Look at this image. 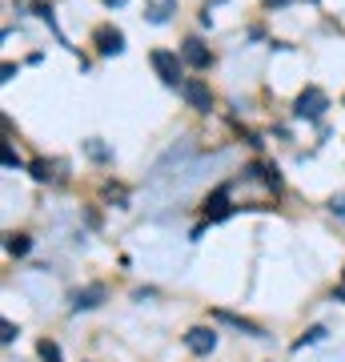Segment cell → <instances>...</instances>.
I'll return each mask as SVG.
<instances>
[{"label": "cell", "mask_w": 345, "mask_h": 362, "mask_svg": "<svg viewBox=\"0 0 345 362\" xmlns=\"http://www.w3.org/2000/svg\"><path fill=\"white\" fill-rule=\"evenodd\" d=\"M329 214H337V218H345V194H337L329 202Z\"/></svg>", "instance_id": "cell-18"}, {"label": "cell", "mask_w": 345, "mask_h": 362, "mask_svg": "<svg viewBox=\"0 0 345 362\" xmlns=\"http://www.w3.org/2000/svg\"><path fill=\"white\" fill-rule=\"evenodd\" d=\"M325 109H329V97H325L317 85H305V89L297 93V101H293V113L305 117V121H317Z\"/></svg>", "instance_id": "cell-1"}, {"label": "cell", "mask_w": 345, "mask_h": 362, "mask_svg": "<svg viewBox=\"0 0 345 362\" xmlns=\"http://www.w3.org/2000/svg\"><path fill=\"white\" fill-rule=\"evenodd\" d=\"M173 13H177V0H149V8H145L149 25H165Z\"/></svg>", "instance_id": "cell-9"}, {"label": "cell", "mask_w": 345, "mask_h": 362, "mask_svg": "<svg viewBox=\"0 0 345 362\" xmlns=\"http://www.w3.org/2000/svg\"><path fill=\"white\" fill-rule=\"evenodd\" d=\"M261 181H265L269 189H282V173H277L273 165H261Z\"/></svg>", "instance_id": "cell-13"}, {"label": "cell", "mask_w": 345, "mask_h": 362, "mask_svg": "<svg viewBox=\"0 0 345 362\" xmlns=\"http://www.w3.org/2000/svg\"><path fill=\"white\" fill-rule=\"evenodd\" d=\"M317 342H325V326H309L305 334L293 342V350H305V346H317Z\"/></svg>", "instance_id": "cell-12"}, {"label": "cell", "mask_w": 345, "mask_h": 362, "mask_svg": "<svg viewBox=\"0 0 345 362\" xmlns=\"http://www.w3.org/2000/svg\"><path fill=\"white\" fill-rule=\"evenodd\" d=\"M181 97H185L197 113H209V109H213V93H209V85H205V81H197V77L181 85Z\"/></svg>", "instance_id": "cell-3"}, {"label": "cell", "mask_w": 345, "mask_h": 362, "mask_svg": "<svg viewBox=\"0 0 345 362\" xmlns=\"http://www.w3.org/2000/svg\"><path fill=\"white\" fill-rule=\"evenodd\" d=\"M265 4H285V0H265Z\"/></svg>", "instance_id": "cell-21"}, {"label": "cell", "mask_w": 345, "mask_h": 362, "mask_svg": "<svg viewBox=\"0 0 345 362\" xmlns=\"http://www.w3.org/2000/svg\"><path fill=\"white\" fill-rule=\"evenodd\" d=\"M28 169H32V177H37V181H49V177H52L49 161H32V165H28Z\"/></svg>", "instance_id": "cell-16"}, {"label": "cell", "mask_w": 345, "mask_h": 362, "mask_svg": "<svg viewBox=\"0 0 345 362\" xmlns=\"http://www.w3.org/2000/svg\"><path fill=\"white\" fill-rule=\"evenodd\" d=\"M185 346H189L193 354H213V350H217V330H213V326H193L189 334H185Z\"/></svg>", "instance_id": "cell-4"}, {"label": "cell", "mask_w": 345, "mask_h": 362, "mask_svg": "<svg viewBox=\"0 0 345 362\" xmlns=\"http://www.w3.org/2000/svg\"><path fill=\"white\" fill-rule=\"evenodd\" d=\"M97 52L101 57H116V52H125V33L121 28H97Z\"/></svg>", "instance_id": "cell-6"}, {"label": "cell", "mask_w": 345, "mask_h": 362, "mask_svg": "<svg viewBox=\"0 0 345 362\" xmlns=\"http://www.w3.org/2000/svg\"><path fill=\"white\" fill-rule=\"evenodd\" d=\"M181 57H185V65H193V69H209V61H213L209 49H205L197 37H189L185 45H181Z\"/></svg>", "instance_id": "cell-7"}, {"label": "cell", "mask_w": 345, "mask_h": 362, "mask_svg": "<svg viewBox=\"0 0 345 362\" xmlns=\"http://www.w3.org/2000/svg\"><path fill=\"white\" fill-rule=\"evenodd\" d=\"M149 61H153L157 77L165 81L169 89H177V85H185V81H181V61H185V57H177V52H169V49H157L153 57H149Z\"/></svg>", "instance_id": "cell-2"}, {"label": "cell", "mask_w": 345, "mask_h": 362, "mask_svg": "<svg viewBox=\"0 0 345 362\" xmlns=\"http://www.w3.org/2000/svg\"><path fill=\"white\" fill-rule=\"evenodd\" d=\"M40 358H44V362H61V350H56V342H49V338H44V342H40Z\"/></svg>", "instance_id": "cell-14"}, {"label": "cell", "mask_w": 345, "mask_h": 362, "mask_svg": "<svg viewBox=\"0 0 345 362\" xmlns=\"http://www.w3.org/2000/svg\"><path fill=\"white\" fill-rule=\"evenodd\" d=\"M16 165H20V161H16V153L4 145V169H16Z\"/></svg>", "instance_id": "cell-19"}, {"label": "cell", "mask_w": 345, "mask_h": 362, "mask_svg": "<svg viewBox=\"0 0 345 362\" xmlns=\"http://www.w3.org/2000/svg\"><path fill=\"white\" fill-rule=\"evenodd\" d=\"M4 250H8L13 258H25L28 250H32V238H28V233H8V242H4Z\"/></svg>", "instance_id": "cell-11"}, {"label": "cell", "mask_w": 345, "mask_h": 362, "mask_svg": "<svg viewBox=\"0 0 345 362\" xmlns=\"http://www.w3.org/2000/svg\"><path fill=\"white\" fill-rule=\"evenodd\" d=\"M104 302V286L101 282H92V286H85V290H77V298H73V310H97Z\"/></svg>", "instance_id": "cell-8"}, {"label": "cell", "mask_w": 345, "mask_h": 362, "mask_svg": "<svg viewBox=\"0 0 345 362\" xmlns=\"http://www.w3.org/2000/svg\"><path fill=\"white\" fill-rule=\"evenodd\" d=\"M217 318L221 322H229V326H237V330H245V334H253V338H265V330L257 322H245V318H237V314H225V310H217Z\"/></svg>", "instance_id": "cell-10"}, {"label": "cell", "mask_w": 345, "mask_h": 362, "mask_svg": "<svg viewBox=\"0 0 345 362\" xmlns=\"http://www.w3.org/2000/svg\"><path fill=\"white\" fill-rule=\"evenodd\" d=\"M104 4H109V8H121V4H128V0H104Z\"/></svg>", "instance_id": "cell-20"}, {"label": "cell", "mask_w": 345, "mask_h": 362, "mask_svg": "<svg viewBox=\"0 0 345 362\" xmlns=\"http://www.w3.org/2000/svg\"><path fill=\"white\" fill-rule=\"evenodd\" d=\"M16 334H20V330H16L13 322H4V326H0V338H4V346H13V342H16Z\"/></svg>", "instance_id": "cell-17"}, {"label": "cell", "mask_w": 345, "mask_h": 362, "mask_svg": "<svg viewBox=\"0 0 345 362\" xmlns=\"http://www.w3.org/2000/svg\"><path fill=\"white\" fill-rule=\"evenodd\" d=\"M233 214L229 206V185H221V189H213V194L205 197V218L209 221H225Z\"/></svg>", "instance_id": "cell-5"}, {"label": "cell", "mask_w": 345, "mask_h": 362, "mask_svg": "<svg viewBox=\"0 0 345 362\" xmlns=\"http://www.w3.org/2000/svg\"><path fill=\"white\" fill-rule=\"evenodd\" d=\"M85 149H89V157H92V161H109V149H104V145L97 141V137H92V141L85 145Z\"/></svg>", "instance_id": "cell-15"}, {"label": "cell", "mask_w": 345, "mask_h": 362, "mask_svg": "<svg viewBox=\"0 0 345 362\" xmlns=\"http://www.w3.org/2000/svg\"><path fill=\"white\" fill-rule=\"evenodd\" d=\"M337 298H341V302H345V290H337Z\"/></svg>", "instance_id": "cell-22"}]
</instances>
